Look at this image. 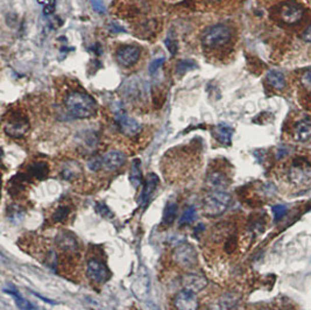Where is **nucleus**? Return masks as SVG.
Wrapping results in <instances>:
<instances>
[{"label": "nucleus", "instance_id": "nucleus-11", "mask_svg": "<svg viewBox=\"0 0 311 310\" xmlns=\"http://www.w3.org/2000/svg\"><path fill=\"white\" fill-rule=\"evenodd\" d=\"M100 158V169L113 172L122 167L126 162V155L120 151H110Z\"/></svg>", "mask_w": 311, "mask_h": 310}, {"label": "nucleus", "instance_id": "nucleus-16", "mask_svg": "<svg viewBox=\"0 0 311 310\" xmlns=\"http://www.w3.org/2000/svg\"><path fill=\"white\" fill-rule=\"evenodd\" d=\"M293 136L297 142H306L311 139V122L301 121L295 124L293 129Z\"/></svg>", "mask_w": 311, "mask_h": 310}, {"label": "nucleus", "instance_id": "nucleus-10", "mask_svg": "<svg viewBox=\"0 0 311 310\" xmlns=\"http://www.w3.org/2000/svg\"><path fill=\"white\" fill-rule=\"evenodd\" d=\"M149 288H150V280H149L148 272H147L145 267H141L140 270H139L137 278L132 284L133 294L137 296V299L141 301H146L148 299L149 295Z\"/></svg>", "mask_w": 311, "mask_h": 310}, {"label": "nucleus", "instance_id": "nucleus-30", "mask_svg": "<svg viewBox=\"0 0 311 310\" xmlns=\"http://www.w3.org/2000/svg\"><path fill=\"white\" fill-rule=\"evenodd\" d=\"M90 3H91L93 10H95L97 13H99V14L104 13L105 6H104L103 0H90Z\"/></svg>", "mask_w": 311, "mask_h": 310}, {"label": "nucleus", "instance_id": "nucleus-28", "mask_svg": "<svg viewBox=\"0 0 311 310\" xmlns=\"http://www.w3.org/2000/svg\"><path fill=\"white\" fill-rule=\"evenodd\" d=\"M68 213H69V209L67 206H61V208L57 209L56 212L53 214V220L55 222H61L68 216Z\"/></svg>", "mask_w": 311, "mask_h": 310}, {"label": "nucleus", "instance_id": "nucleus-17", "mask_svg": "<svg viewBox=\"0 0 311 310\" xmlns=\"http://www.w3.org/2000/svg\"><path fill=\"white\" fill-rule=\"evenodd\" d=\"M233 134V129L227 125H224V124H219L218 126L215 129V135L217 140L219 142H222L223 145H230L231 144V138Z\"/></svg>", "mask_w": 311, "mask_h": 310}, {"label": "nucleus", "instance_id": "nucleus-33", "mask_svg": "<svg viewBox=\"0 0 311 310\" xmlns=\"http://www.w3.org/2000/svg\"><path fill=\"white\" fill-rule=\"evenodd\" d=\"M302 39H303L305 42H311V25L303 32V34H302Z\"/></svg>", "mask_w": 311, "mask_h": 310}, {"label": "nucleus", "instance_id": "nucleus-7", "mask_svg": "<svg viewBox=\"0 0 311 310\" xmlns=\"http://www.w3.org/2000/svg\"><path fill=\"white\" fill-rule=\"evenodd\" d=\"M28 129H30V123H28L27 118H24L20 114L12 115L8 121L5 122V125H4V130H5L6 134L16 139L21 138V136L26 134Z\"/></svg>", "mask_w": 311, "mask_h": 310}, {"label": "nucleus", "instance_id": "nucleus-1", "mask_svg": "<svg viewBox=\"0 0 311 310\" xmlns=\"http://www.w3.org/2000/svg\"><path fill=\"white\" fill-rule=\"evenodd\" d=\"M64 105L71 117L77 119L92 117L97 111L96 101L84 91L73 90L68 92L64 99Z\"/></svg>", "mask_w": 311, "mask_h": 310}, {"label": "nucleus", "instance_id": "nucleus-24", "mask_svg": "<svg viewBox=\"0 0 311 310\" xmlns=\"http://www.w3.org/2000/svg\"><path fill=\"white\" fill-rule=\"evenodd\" d=\"M195 218H196V209L194 208V206H189V208H188L186 211L183 212L182 217L179 218L178 224L181 226L191 224V223L195 221Z\"/></svg>", "mask_w": 311, "mask_h": 310}, {"label": "nucleus", "instance_id": "nucleus-29", "mask_svg": "<svg viewBox=\"0 0 311 310\" xmlns=\"http://www.w3.org/2000/svg\"><path fill=\"white\" fill-rule=\"evenodd\" d=\"M286 212H287V208L286 206H282V205H276L274 206L273 208V213H274V217H275V221H280L282 217L284 216Z\"/></svg>", "mask_w": 311, "mask_h": 310}, {"label": "nucleus", "instance_id": "nucleus-13", "mask_svg": "<svg viewBox=\"0 0 311 310\" xmlns=\"http://www.w3.org/2000/svg\"><path fill=\"white\" fill-rule=\"evenodd\" d=\"M174 305L177 310H197L199 302L194 292L184 289L175 296Z\"/></svg>", "mask_w": 311, "mask_h": 310}, {"label": "nucleus", "instance_id": "nucleus-8", "mask_svg": "<svg viewBox=\"0 0 311 310\" xmlns=\"http://www.w3.org/2000/svg\"><path fill=\"white\" fill-rule=\"evenodd\" d=\"M87 274L89 279L96 283H105L111 278V272L103 261L92 259L88 263Z\"/></svg>", "mask_w": 311, "mask_h": 310}, {"label": "nucleus", "instance_id": "nucleus-23", "mask_svg": "<svg viewBox=\"0 0 311 310\" xmlns=\"http://www.w3.org/2000/svg\"><path fill=\"white\" fill-rule=\"evenodd\" d=\"M8 293H11V294L14 296L15 303H16V305H18L20 310H39L34 304H32L30 301L23 299V297L20 294H18V293H14V292H8Z\"/></svg>", "mask_w": 311, "mask_h": 310}, {"label": "nucleus", "instance_id": "nucleus-34", "mask_svg": "<svg viewBox=\"0 0 311 310\" xmlns=\"http://www.w3.org/2000/svg\"><path fill=\"white\" fill-rule=\"evenodd\" d=\"M206 2H212V3H215V2H219V0H206Z\"/></svg>", "mask_w": 311, "mask_h": 310}, {"label": "nucleus", "instance_id": "nucleus-5", "mask_svg": "<svg viewBox=\"0 0 311 310\" xmlns=\"http://www.w3.org/2000/svg\"><path fill=\"white\" fill-rule=\"evenodd\" d=\"M174 260L184 268H192L197 264V253L190 244H181L174 251Z\"/></svg>", "mask_w": 311, "mask_h": 310}, {"label": "nucleus", "instance_id": "nucleus-14", "mask_svg": "<svg viewBox=\"0 0 311 310\" xmlns=\"http://www.w3.org/2000/svg\"><path fill=\"white\" fill-rule=\"evenodd\" d=\"M181 282L187 291L194 293L200 292L202 289L205 288L208 284L206 279L204 278L203 275L197 274V273H188V274H184Z\"/></svg>", "mask_w": 311, "mask_h": 310}, {"label": "nucleus", "instance_id": "nucleus-19", "mask_svg": "<svg viewBox=\"0 0 311 310\" xmlns=\"http://www.w3.org/2000/svg\"><path fill=\"white\" fill-rule=\"evenodd\" d=\"M266 78H267L268 84L273 86L274 89H276V90L284 89L286 77L281 71H277V70H271V71H268L267 77Z\"/></svg>", "mask_w": 311, "mask_h": 310}, {"label": "nucleus", "instance_id": "nucleus-32", "mask_svg": "<svg viewBox=\"0 0 311 310\" xmlns=\"http://www.w3.org/2000/svg\"><path fill=\"white\" fill-rule=\"evenodd\" d=\"M167 43V48L169 49L171 54H175L176 51H177V43H176L175 40H171V39H168L166 41Z\"/></svg>", "mask_w": 311, "mask_h": 310}, {"label": "nucleus", "instance_id": "nucleus-9", "mask_svg": "<svg viewBox=\"0 0 311 310\" xmlns=\"http://www.w3.org/2000/svg\"><path fill=\"white\" fill-rule=\"evenodd\" d=\"M280 18L286 23H296L303 18L304 8L295 2L282 4L279 10Z\"/></svg>", "mask_w": 311, "mask_h": 310}, {"label": "nucleus", "instance_id": "nucleus-4", "mask_svg": "<svg viewBox=\"0 0 311 310\" xmlns=\"http://www.w3.org/2000/svg\"><path fill=\"white\" fill-rule=\"evenodd\" d=\"M288 179L294 184H305L311 180V162L304 156L293 159L288 168Z\"/></svg>", "mask_w": 311, "mask_h": 310}, {"label": "nucleus", "instance_id": "nucleus-2", "mask_svg": "<svg viewBox=\"0 0 311 310\" xmlns=\"http://www.w3.org/2000/svg\"><path fill=\"white\" fill-rule=\"evenodd\" d=\"M232 39V31L226 25L218 23L206 28L202 34V45L205 49H219L230 42Z\"/></svg>", "mask_w": 311, "mask_h": 310}, {"label": "nucleus", "instance_id": "nucleus-6", "mask_svg": "<svg viewBox=\"0 0 311 310\" xmlns=\"http://www.w3.org/2000/svg\"><path fill=\"white\" fill-rule=\"evenodd\" d=\"M141 56V49L138 45L134 44H127L122 45V47L118 48L116 53V59L117 62L119 63L121 67L129 68L137 63L140 60Z\"/></svg>", "mask_w": 311, "mask_h": 310}, {"label": "nucleus", "instance_id": "nucleus-18", "mask_svg": "<svg viewBox=\"0 0 311 310\" xmlns=\"http://www.w3.org/2000/svg\"><path fill=\"white\" fill-rule=\"evenodd\" d=\"M81 173H82V168L80 164L75 162V161H70V162H67L64 164L62 171H61V175H62L64 180L71 181L73 179H76Z\"/></svg>", "mask_w": 311, "mask_h": 310}, {"label": "nucleus", "instance_id": "nucleus-25", "mask_svg": "<svg viewBox=\"0 0 311 310\" xmlns=\"http://www.w3.org/2000/svg\"><path fill=\"white\" fill-rule=\"evenodd\" d=\"M301 84L308 92H311V68L304 70L301 75Z\"/></svg>", "mask_w": 311, "mask_h": 310}, {"label": "nucleus", "instance_id": "nucleus-20", "mask_svg": "<svg viewBox=\"0 0 311 310\" xmlns=\"http://www.w3.org/2000/svg\"><path fill=\"white\" fill-rule=\"evenodd\" d=\"M142 175H141V162L139 159H134L132 162V166H131V173H129V181L131 184L133 185L134 188H138L141 183Z\"/></svg>", "mask_w": 311, "mask_h": 310}, {"label": "nucleus", "instance_id": "nucleus-3", "mask_svg": "<svg viewBox=\"0 0 311 310\" xmlns=\"http://www.w3.org/2000/svg\"><path fill=\"white\" fill-rule=\"evenodd\" d=\"M231 202L230 194L224 190H214L204 198L203 211L208 217H217L226 211Z\"/></svg>", "mask_w": 311, "mask_h": 310}, {"label": "nucleus", "instance_id": "nucleus-22", "mask_svg": "<svg viewBox=\"0 0 311 310\" xmlns=\"http://www.w3.org/2000/svg\"><path fill=\"white\" fill-rule=\"evenodd\" d=\"M208 182L212 188H215L214 190H222L225 185L227 184L226 177H225L222 173H217V172L209 175Z\"/></svg>", "mask_w": 311, "mask_h": 310}, {"label": "nucleus", "instance_id": "nucleus-12", "mask_svg": "<svg viewBox=\"0 0 311 310\" xmlns=\"http://www.w3.org/2000/svg\"><path fill=\"white\" fill-rule=\"evenodd\" d=\"M116 123L122 133L128 136L137 135L141 131L140 124L134 121L133 118H131L124 111H120L116 114Z\"/></svg>", "mask_w": 311, "mask_h": 310}, {"label": "nucleus", "instance_id": "nucleus-31", "mask_svg": "<svg viewBox=\"0 0 311 310\" xmlns=\"http://www.w3.org/2000/svg\"><path fill=\"white\" fill-rule=\"evenodd\" d=\"M177 68L179 70V73H186V70H190V69L196 68V64L194 63V62H190V61H181V62H179Z\"/></svg>", "mask_w": 311, "mask_h": 310}, {"label": "nucleus", "instance_id": "nucleus-27", "mask_svg": "<svg viewBox=\"0 0 311 310\" xmlns=\"http://www.w3.org/2000/svg\"><path fill=\"white\" fill-rule=\"evenodd\" d=\"M165 61H166L165 57H160V59L154 60L152 63L149 64V68H148L150 75H155V74L159 71V69L162 67V64L165 63Z\"/></svg>", "mask_w": 311, "mask_h": 310}, {"label": "nucleus", "instance_id": "nucleus-26", "mask_svg": "<svg viewBox=\"0 0 311 310\" xmlns=\"http://www.w3.org/2000/svg\"><path fill=\"white\" fill-rule=\"evenodd\" d=\"M38 3L42 5L44 14H51L55 11L56 0H38Z\"/></svg>", "mask_w": 311, "mask_h": 310}, {"label": "nucleus", "instance_id": "nucleus-21", "mask_svg": "<svg viewBox=\"0 0 311 310\" xmlns=\"http://www.w3.org/2000/svg\"><path fill=\"white\" fill-rule=\"evenodd\" d=\"M177 208L178 206L175 203V202H170V203L167 204L165 212H163V218H162L163 224L170 225L171 223H174L176 217H177Z\"/></svg>", "mask_w": 311, "mask_h": 310}, {"label": "nucleus", "instance_id": "nucleus-15", "mask_svg": "<svg viewBox=\"0 0 311 310\" xmlns=\"http://www.w3.org/2000/svg\"><path fill=\"white\" fill-rule=\"evenodd\" d=\"M159 183H160L159 176L157 174H154V173H152V174H149L146 177L144 189H142V193L140 196V204L142 206H146L147 203H148L150 197H152V195H153V193L157 190Z\"/></svg>", "mask_w": 311, "mask_h": 310}]
</instances>
